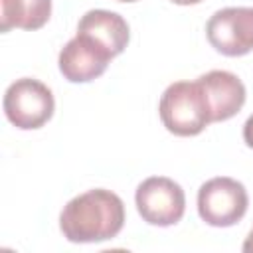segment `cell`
<instances>
[{"label":"cell","instance_id":"obj_1","mask_svg":"<svg viewBox=\"0 0 253 253\" xmlns=\"http://www.w3.org/2000/svg\"><path fill=\"white\" fill-rule=\"evenodd\" d=\"M125 225L123 200L105 188L71 198L59 213V229L71 243H99L119 235Z\"/></svg>","mask_w":253,"mask_h":253},{"label":"cell","instance_id":"obj_2","mask_svg":"<svg viewBox=\"0 0 253 253\" xmlns=\"http://www.w3.org/2000/svg\"><path fill=\"white\" fill-rule=\"evenodd\" d=\"M160 121L176 136H196L211 123L210 103L198 79L170 83L158 103Z\"/></svg>","mask_w":253,"mask_h":253},{"label":"cell","instance_id":"obj_3","mask_svg":"<svg viewBox=\"0 0 253 253\" xmlns=\"http://www.w3.org/2000/svg\"><path fill=\"white\" fill-rule=\"evenodd\" d=\"M4 115L22 130H34L43 126L55 109L51 89L34 77H20L8 85L4 93Z\"/></svg>","mask_w":253,"mask_h":253},{"label":"cell","instance_id":"obj_4","mask_svg":"<svg viewBox=\"0 0 253 253\" xmlns=\"http://www.w3.org/2000/svg\"><path fill=\"white\" fill-rule=\"evenodd\" d=\"M249 196L245 186L229 176H215L198 190V213L213 227H229L247 213Z\"/></svg>","mask_w":253,"mask_h":253},{"label":"cell","instance_id":"obj_5","mask_svg":"<svg viewBox=\"0 0 253 253\" xmlns=\"http://www.w3.org/2000/svg\"><path fill=\"white\" fill-rule=\"evenodd\" d=\"M134 204L140 217L158 227L178 223L186 211V194L168 176H150L136 186Z\"/></svg>","mask_w":253,"mask_h":253},{"label":"cell","instance_id":"obj_6","mask_svg":"<svg viewBox=\"0 0 253 253\" xmlns=\"http://www.w3.org/2000/svg\"><path fill=\"white\" fill-rule=\"evenodd\" d=\"M206 36L211 47L223 55L237 57L253 49V6H227L215 10L208 24Z\"/></svg>","mask_w":253,"mask_h":253},{"label":"cell","instance_id":"obj_7","mask_svg":"<svg viewBox=\"0 0 253 253\" xmlns=\"http://www.w3.org/2000/svg\"><path fill=\"white\" fill-rule=\"evenodd\" d=\"M115 55L87 34H75L59 51L57 65L71 83H87L105 73Z\"/></svg>","mask_w":253,"mask_h":253},{"label":"cell","instance_id":"obj_8","mask_svg":"<svg viewBox=\"0 0 253 253\" xmlns=\"http://www.w3.org/2000/svg\"><path fill=\"white\" fill-rule=\"evenodd\" d=\"M198 81L204 87L206 99L210 103L211 123H219L235 117L245 105L247 91L243 81L235 73L225 69H211L200 75Z\"/></svg>","mask_w":253,"mask_h":253},{"label":"cell","instance_id":"obj_9","mask_svg":"<svg viewBox=\"0 0 253 253\" xmlns=\"http://www.w3.org/2000/svg\"><path fill=\"white\" fill-rule=\"evenodd\" d=\"M77 32L87 34L93 40H97L115 57L125 51L128 38H130L128 22L121 14H117L113 10H105V8L87 10L77 24Z\"/></svg>","mask_w":253,"mask_h":253},{"label":"cell","instance_id":"obj_10","mask_svg":"<svg viewBox=\"0 0 253 253\" xmlns=\"http://www.w3.org/2000/svg\"><path fill=\"white\" fill-rule=\"evenodd\" d=\"M51 16V0H0V32L40 30Z\"/></svg>","mask_w":253,"mask_h":253},{"label":"cell","instance_id":"obj_11","mask_svg":"<svg viewBox=\"0 0 253 253\" xmlns=\"http://www.w3.org/2000/svg\"><path fill=\"white\" fill-rule=\"evenodd\" d=\"M243 140L249 148H253V115H249L243 123Z\"/></svg>","mask_w":253,"mask_h":253},{"label":"cell","instance_id":"obj_12","mask_svg":"<svg viewBox=\"0 0 253 253\" xmlns=\"http://www.w3.org/2000/svg\"><path fill=\"white\" fill-rule=\"evenodd\" d=\"M241 249H243L245 253H253V229H251V231H249V235L245 237V241H243Z\"/></svg>","mask_w":253,"mask_h":253},{"label":"cell","instance_id":"obj_13","mask_svg":"<svg viewBox=\"0 0 253 253\" xmlns=\"http://www.w3.org/2000/svg\"><path fill=\"white\" fill-rule=\"evenodd\" d=\"M174 4H180V6H192V4H200L202 0H172Z\"/></svg>","mask_w":253,"mask_h":253},{"label":"cell","instance_id":"obj_14","mask_svg":"<svg viewBox=\"0 0 253 253\" xmlns=\"http://www.w3.org/2000/svg\"><path fill=\"white\" fill-rule=\"evenodd\" d=\"M117 2H136V0H117Z\"/></svg>","mask_w":253,"mask_h":253}]
</instances>
